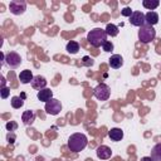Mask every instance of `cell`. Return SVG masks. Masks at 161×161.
Here are the masks:
<instances>
[{"label": "cell", "mask_w": 161, "mask_h": 161, "mask_svg": "<svg viewBox=\"0 0 161 161\" xmlns=\"http://www.w3.org/2000/svg\"><path fill=\"white\" fill-rule=\"evenodd\" d=\"M60 111H62V103L57 98H52L50 101H48L45 103V112L48 114L57 116V114L60 113Z\"/></svg>", "instance_id": "6"}, {"label": "cell", "mask_w": 161, "mask_h": 161, "mask_svg": "<svg viewBox=\"0 0 161 161\" xmlns=\"http://www.w3.org/2000/svg\"><path fill=\"white\" fill-rule=\"evenodd\" d=\"M93 96L98 99V101H107L111 96V89L107 84L104 83H99L94 89H93Z\"/></svg>", "instance_id": "4"}, {"label": "cell", "mask_w": 161, "mask_h": 161, "mask_svg": "<svg viewBox=\"0 0 161 161\" xmlns=\"http://www.w3.org/2000/svg\"><path fill=\"white\" fill-rule=\"evenodd\" d=\"M38 99L42 101V102H48L53 98V91H50L49 88H44V89H40L38 91V94H36Z\"/></svg>", "instance_id": "12"}, {"label": "cell", "mask_w": 161, "mask_h": 161, "mask_svg": "<svg viewBox=\"0 0 161 161\" xmlns=\"http://www.w3.org/2000/svg\"><path fill=\"white\" fill-rule=\"evenodd\" d=\"M87 40L92 47L99 48L107 42V33L101 28H94L87 34Z\"/></svg>", "instance_id": "2"}, {"label": "cell", "mask_w": 161, "mask_h": 161, "mask_svg": "<svg viewBox=\"0 0 161 161\" xmlns=\"http://www.w3.org/2000/svg\"><path fill=\"white\" fill-rule=\"evenodd\" d=\"M10 103H11V107H13V108H15V109L21 108V107L24 106V101H23V98H21V97H19V96H14V97L11 98Z\"/></svg>", "instance_id": "21"}, {"label": "cell", "mask_w": 161, "mask_h": 161, "mask_svg": "<svg viewBox=\"0 0 161 161\" xmlns=\"http://www.w3.org/2000/svg\"><path fill=\"white\" fill-rule=\"evenodd\" d=\"M106 33H107V35H109V36H116V35H118V26L117 25H114V24H107V26H106Z\"/></svg>", "instance_id": "20"}, {"label": "cell", "mask_w": 161, "mask_h": 161, "mask_svg": "<svg viewBox=\"0 0 161 161\" xmlns=\"http://www.w3.org/2000/svg\"><path fill=\"white\" fill-rule=\"evenodd\" d=\"M0 92H1V98L5 99V98H8V96L10 94V88H8V87L4 86V87H1V91H0Z\"/></svg>", "instance_id": "24"}, {"label": "cell", "mask_w": 161, "mask_h": 161, "mask_svg": "<svg viewBox=\"0 0 161 161\" xmlns=\"http://www.w3.org/2000/svg\"><path fill=\"white\" fill-rule=\"evenodd\" d=\"M5 127H6V130H8V131L14 132V131L18 128V123H16V122H14V121H10V122H8V123L5 125Z\"/></svg>", "instance_id": "22"}, {"label": "cell", "mask_w": 161, "mask_h": 161, "mask_svg": "<svg viewBox=\"0 0 161 161\" xmlns=\"http://www.w3.org/2000/svg\"><path fill=\"white\" fill-rule=\"evenodd\" d=\"M132 13H133V11H132V9H131V8H128V6H126V8H123V9L121 10V14H122L123 16H128V18L132 15Z\"/></svg>", "instance_id": "25"}, {"label": "cell", "mask_w": 161, "mask_h": 161, "mask_svg": "<svg viewBox=\"0 0 161 161\" xmlns=\"http://www.w3.org/2000/svg\"><path fill=\"white\" fill-rule=\"evenodd\" d=\"M96 153H97V157L98 158H101V160H108L112 156V150L108 146H106V145H101V146L97 147Z\"/></svg>", "instance_id": "9"}, {"label": "cell", "mask_w": 161, "mask_h": 161, "mask_svg": "<svg viewBox=\"0 0 161 161\" xmlns=\"http://www.w3.org/2000/svg\"><path fill=\"white\" fill-rule=\"evenodd\" d=\"M109 62V65H111V68H113V69H118V68H121L122 65H123V58L119 55V54H113V55H111V58L108 59Z\"/></svg>", "instance_id": "14"}, {"label": "cell", "mask_w": 161, "mask_h": 161, "mask_svg": "<svg viewBox=\"0 0 161 161\" xmlns=\"http://www.w3.org/2000/svg\"><path fill=\"white\" fill-rule=\"evenodd\" d=\"M108 137H109L112 141H114V142L121 141V140L123 138V131H122L121 128H117V127L111 128V130L108 131Z\"/></svg>", "instance_id": "16"}, {"label": "cell", "mask_w": 161, "mask_h": 161, "mask_svg": "<svg viewBox=\"0 0 161 161\" xmlns=\"http://www.w3.org/2000/svg\"><path fill=\"white\" fill-rule=\"evenodd\" d=\"M156 36V30L153 29V26H150V25H143L138 30V39L141 43L143 44H147V43H151Z\"/></svg>", "instance_id": "3"}, {"label": "cell", "mask_w": 161, "mask_h": 161, "mask_svg": "<svg viewBox=\"0 0 161 161\" xmlns=\"http://www.w3.org/2000/svg\"><path fill=\"white\" fill-rule=\"evenodd\" d=\"M47 79L43 77V75H35L34 78H33V80H31V87L34 88V89H38V91H40V89H44L45 87H47Z\"/></svg>", "instance_id": "10"}, {"label": "cell", "mask_w": 161, "mask_h": 161, "mask_svg": "<svg viewBox=\"0 0 161 161\" xmlns=\"http://www.w3.org/2000/svg\"><path fill=\"white\" fill-rule=\"evenodd\" d=\"M21 121H23L24 125L31 126L34 123V121H35V113H34V111H31V109L24 111L23 114H21Z\"/></svg>", "instance_id": "11"}, {"label": "cell", "mask_w": 161, "mask_h": 161, "mask_svg": "<svg viewBox=\"0 0 161 161\" xmlns=\"http://www.w3.org/2000/svg\"><path fill=\"white\" fill-rule=\"evenodd\" d=\"M83 63H84L87 67H89V65L93 64V60H92L89 57H84V58H83Z\"/></svg>", "instance_id": "26"}, {"label": "cell", "mask_w": 161, "mask_h": 161, "mask_svg": "<svg viewBox=\"0 0 161 161\" xmlns=\"http://www.w3.org/2000/svg\"><path fill=\"white\" fill-rule=\"evenodd\" d=\"M150 156L153 161H161V143H157L152 147Z\"/></svg>", "instance_id": "17"}, {"label": "cell", "mask_w": 161, "mask_h": 161, "mask_svg": "<svg viewBox=\"0 0 161 161\" xmlns=\"http://www.w3.org/2000/svg\"><path fill=\"white\" fill-rule=\"evenodd\" d=\"M141 161H153V160L151 158V156H147V157H142Z\"/></svg>", "instance_id": "27"}, {"label": "cell", "mask_w": 161, "mask_h": 161, "mask_svg": "<svg viewBox=\"0 0 161 161\" xmlns=\"http://www.w3.org/2000/svg\"><path fill=\"white\" fill-rule=\"evenodd\" d=\"M142 5H143V8H146L151 11V10H155L160 5V1L158 0H142Z\"/></svg>", "instance_id": "19"}, {"label": "cell", "mask_w": 161, "mask_h": 161, "mask_svg": "<svg viewBox=\"0 0 161 161\" xmlns=\"http://www.w3.org/2000/svg\"><path fill=\"white\" fill-rule=\"evenodd\" d=\"M87 145H88V138L84 133L77 132V133L70 135V137L68 138V147L73 152H79L84 150Z\"/></svg>", "instance_id": "1"}, {"label": "cell", "mask_w": 161, "mask_h": 161, "mask_svg": "<svg viewBox=\"0 0 161 161\" xmlns=\"http://www.w3.org/2000/svg\"><path fill=\"white\" fill-rule=\"evenodd\" d=\"M65 50H67L69 54H77L78 50H79V43H78V42H74V40H70V42L67 44Z\"/></svg>", "instance_id": "18"}, {"label": "cell", "mask_w": 161, "mask_h": 161, "mask_svg": "<svg viewBox=\"0 0 161 161\" xmlns=\"http://www.w3.org/2000/svg\"><path fill=\"white\" fill-rule=\"evenodd\" d=\"M145 21H146V25H150V26H153L158 23V14L156 11H148L145 14Z\"/></svg>", "instance_id": "13"}, {"label": "cell", "mask_w": 161, "mask_h": 161, "mask_svg": "<svg viewBox=\"0 0 161 161\" xmlns=\"http://www.w3.org/2000/svg\"><path fill=\"white\" fill-rule=\"evenodd\" d=\"M130 23L135 26H143L146 25V21H145V14L142 11H133L132 15L130 16Z\"/></svg>", "instance_id": "8"}, {"label": "cell", "mask_w": 161, "mask_h": 161, "mask_svg": "<svg viewBox=\"0 0 161 161\" xmlns=\"http://www.w3.org/2000/svg\"><path fill=\"white\" fill-rule=\"evenodd\" d=\"M102 49H103L104 52H112V50H113V44H112L109 40H107V42L102 45Z\"/></svg>", "instance_id": "23"}, {"label": "cell", "mask_w": 161, "mask_h": 161, "mask_svg": "<svg viewBox=\"0 0 161 161\" xmlns=\"http://www.w3.org/2000/svg\"><path fill=\"white\" fill-rule=\"evenodd\" d=\"M4 63H6V65L10 67V68H13V69L14 68H18L21 64V57L16 52H9L5 55Z\"/></svg>", "instance_id": "7"}, {"label": "cell", "mask_w": 161, "mask_h": 161, "mask_svg": "<svg viewBox=\"0 0 161 161\" xmlns=\"http://www.w3.org/2000/svg\"><path fill=\"white\" fill-rule=\"evenodd\" d=\"M33 78H34V75H33V73H31L30 69H24V70H21L20 74H19V80H20L23 84L31 83Z\"/></svg>", "instance_id": "15"}, {"label": "cell", "mask_w": 161, "mask_h": 161, "mask_svg": "<svg viewBox=\"0 0 161 161\" xmlns=\"http://www.w3.org/2000/svg\"><path fill=\"white\" fill-rule=\"evenodd\" d=\"M9 10L14 15H21L26 10V1H24V0H11L9 3Z\"/></svg>", "instance_id": "5"}]
</instances>
